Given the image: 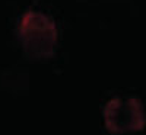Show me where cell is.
Returning <instances> with one entry per match:
<instances>
[{"mask_svg":"<svg viewBox=\"0 0 146 135\" xmlns=\"http://www.w3.org/2000/svg\"><path fill=\"white\" fill-rule=\"evenodd\" d=\"M104 125L110 134L121 135L142 131L146 125V115L137 97H113L102 110Z\"/></svg>","mask_w":146,"mask_h":135,"instance_id":"cell-2","label":"cell"},{"mask_svg":"<svg viewBox=\"0 0 146 135\" xmlns=\"http://www.w3.org/2000/svg\"><path fill=\"white\" fill-rule=\"evenodd\" d=\"M19 36L23 52L31 60H47L53 57L58 32L54 20L41 12H25L19 22Z\"/></svg>","mask_w":146,"mask_h":135,"instance_id":"cell-1","label":"cell"}]
</instances>
